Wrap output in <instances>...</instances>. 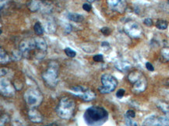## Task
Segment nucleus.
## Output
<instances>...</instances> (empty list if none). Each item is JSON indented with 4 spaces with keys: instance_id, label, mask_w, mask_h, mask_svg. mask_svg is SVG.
<instances>
[{
    "instance_id": "29",
    "label": "nucleus",
    "mask_w": 169,
    "mask_h": 126,
    "mask_svg": "<svg viewBox=\"0 0 169 126\" xmlns=\"http://www.w3.org/2000/svg\"><path fill=\"white\" fill-rule=\"evenodd\" d=\"M94 61L97 62H101L103 61V55H96L94 56Z\"/></svg>"
},
{
    "instance_id": "16",
    "label": "nucleus",
    "mask_w": 169,
    "mask_h": 126,
    "mask_svg": "<svg viewBox=\"0 0 169 126\" xmlns=\"http://www.w3.org/2000/svg\"><path fill=\"white\" fill-rule=\"evenodd\" d=\"M115 67L121 72H126L131 68L130 63L127 61H118L115 63Z\"/></svg>"
},
{
    "instance_id": "18",
    "label": "nucleus",
    "mask_w": 169,
    "mask_h": 126,
    "mask_svg": "<svg viewBox=\"0 0 169 126\" xmlns=\"http://www.w3.org/2000/svg\"><path fill=\"white\" fill-rule=\"evenodd\" d=\"M156 28L159 30H166L167 28V22L164 20H158L156 23Z\"/></svg>"
},
{
    "instance_id": "4",
    "label": "nucleus",
    "mask_w": 169,
    "mask_h": 126,
    "mask_svg": "<svg viewBox=\"0 0 169 126\" xmlns=\"http://www.w3.org/2000/svg\"><path fill=\"white\" fill-rule=\"evenodd\" d=\"M24 99L28 106L31 108H35L41 104L43 100L41 93L38 90L34 88L28 89L24 94Z\"/></svg>"
},
{
    "instance_id": "15",
    "label": "nucleus",
    "mask_w": 169,
    "mask_h": 126,
    "mask_svg": "<svg viewBox=\"0 0 169 126\" xmlns=\"http://www.w3.org/2000/svg\"><path fill=\"white\" fill-rule=\"evenodd\" d=\"M143 76V74L139 71H133L132 72H130V75H129L128 79L130 80V82L131 83H135L137 80H140L141 77Z\"/></svg>"
},
{
    "instance_id": "8",
    "label": "nucleus",
    "mask_w": 169,
    "mask_h": 126,
    "mask_svg": "<svg viewBox=\"0 0 169 126\" xmlns=\"http://www.w3.org/2000/svg\"><path fill=\"white\" fill-rule=\"evenodd\" d=\"M20 51L22 55L26 58H29L31 55V51L37 49L36 44L34 39H26L20 43Z\"/></svg>"
},
{
    "instance_id": "23",
    "label": "nucleus",
    "mask_w": 169,
    "mask_h": 126,
    "mask_svg": "<svg viewBox=\"0 0 169 126\" xmlns=\"http://www.w3.org/2000/svg\"><path fill=\"white\" fill-rule=\"evenodd\" d=\"M161 55L165 61H169V48H164L161 50Z\"/></svg>"
},
{
    "instance_id": "26",
    "label": "nucleus",
    "mask_w": 169,
    "mask_h": 126,
    "mask_svg": "<svg viewBox=\"0 0 169 126\" xmlns=\"http://www.w3.org/2000/svg\"><path fill=\"white\" fill-rule=\"evenodd\" d=\"M126 124L129 126H137V123L135 122L134 121H133V119L130 118L126 117Z\"/></svg>"
},
{
    "instance_id": "11",
    "label": "nucleus",
    "mask_w": 169,
    "mask_h": 126,
    "mask_svg": "<svg viewBox=\"0 0 169 126\" xmlns=\"http://www.w3.org/2000/svg\"><path fill=\"white\" fill-rule=\"evenodd\" d=\"M147 87V80H146L145 77L143 76L140 80H137L135 83H133V93H135V94H140V93L144 92V91H145Z\"/></svg>"
},
{
    "instance_id": "21",
    "label": "nucleus",
    "mask_w": 169,
    "mask_h": 126,
    "mask_svg": "<svg viewBox=\"0 0 169 126\" xmlns=\"http://www.w3.org/2000/svg\"><path fill=\"white\" fill-rule=\"evenodd\" d=\"M9 61L10 58L7 55V53L2 48H1V64H6Z\"/></svg>"
},
{
    "instance_id": "33",
    "label": "nucleus",
    "mask_w": 169,
    "mask_h": 126,
    "mask_svg": "<svg viewBox=\"0 0 169 126\" xmlns=\"http://www.w3.org/2000/svg\"><path fill=\"white\" fill-rule=\"evenodd\" d=\"M44 126H58V125H57L56 123H51V124H47V125H44Z\"/></svg>"
},
{
    "instance_id": "31",
    "label": "nucleus",
    "mask_w": 169,
    "mask_h": 126,
    "mask_svg": "<svg viewBox=\"0 0 169 126\" xmlns=\"http://www.w3.org/2000/svg\"><path fill=\"white\" fill-rule=\"evenodd\" d=\"M83 9L87 12H90L91 10V6L88 3H84L83 5Z\"/></svg>"
},
{
    "instance_id": "7",
    "label": "nucleus",
    "mask_w": 169,
    "mask_h": 126,
    "mask_svg": "<svg viewBox=\"0 0 169 126\" xmlns=\"http://www.w3.org/2000/svg\"><path fill=\"white\" fill-rule=\"evenodd\" d=\"M124 30H125V32L133 38H139L143 33V29L140 26V24H137V22H134V21L127 22L124 26Z\"/></svg>"
},
{
    "instance_id": "32",
    "label": "nucleus",
    "mask_w": 169,
    "mask_h": 126,
    "mask_svg": "<svg viewBox=\"0 0 169 126\" xmlns=\"http://www.w3.org/2000/svg\"><path fill=\"white\" fill-rule=\"evenodd\" d=\"M146 68L150 72H153L154 70V67L153 66V65L150 62H147L146 63Z\"/></svg>"
},
{
    "instance_id": "19",
    "label": "nucleus",
    "mask_w": 169,
    "mask_h": 126,
    "mask_svg": "<svg viewBox=\"0 0 169 126\" xmlns=\"http://www.w3.org/2000/svg\"><path fill=\"white\" fill-rule=\"evenodd\" d=\"M34 30L35 34H36L38 36L42 35L43 33H44V29H43L42 26H41V24H40L39 22H37L36 24H34Z\"/></svg>"
},
{
    "instance_id": "17",
    "label": "nucleus",
    "mask_w": 169,
    "mask_h": 126,
    "mask_svg": "<svg viewBox=\"0 0 169 126\" xmlns=\"http://www.w3.org/2000/svg\"><path fill=\"white\" fill-rule=\"evenodd\" d=\"M68 18L70 20L74 21V22H82L84 20V17L81 14L78 13H69L68 15Z\"/></svg>"
},
{
    "instance_id": "30",
    "label": "nucleus",
    "mask_w": 169,
    "mask_h": 126,
    "mask_svg": "<svg viewBox=\"0 0 169 126\" xmlns=\"http://www.w3.org/2000/svg\"><path fill=\"white\" fill-rule=\"evenodd\" d=\"M144 23L146 26H148V27H151L153 25L152 20L150 19V18H147V19L144 20Z\"/></svg>"
},
{
    "instance_id": "22",
    "label": "nucleus",
    "mask_w": 169,
    "mask_h": 126,
    "mask_svg": "<svg viewBox=\"0 0 169 126\" xmlns=\"http://www.w3.org/2000/svg\"><path fill=\"white\" fill-rule=\"evenodd\" d=\"M157 107H158V108H160L163 112H169V104L164 102V101H160V102L157 104Z\"/></svg>"
},
{
    "instance_id": "25",
    "label": "nucleus",
    "mask_w": 169,
    "mask_h": 126,
    "mask_svg": "<svg viewBox=\"0 0 169 126\" xmlns=\"http://www.w3.org/2000/svg\"><path fill=\"white\" fill-rule=\"evenodd\" d=\"M126 117L130 118H134L136 117L135 111H133V110H128L126 111Z\"/></svg>"
},
{
    "instance_id": "13",
    "label": "nucleus",
    "mask_w": 169,
    "mask_h": 126,
    "mask_svg": "<svg viewBox=\"0 0 169 126\" xmlns=\"http://www.w3.org/2000/svg\"><path fill=\"white\" fill-rule=\"evenodd\" d=\"M143 126H160V118L154 115L150 116L144 121Z\"/></svg>"
},
{
    "instance_id": "28",
    "label": "nucleus",
    "mask_w": 169,
    "mask_h": 126,
    "mask_svg": "<svg viewBox=\"0 0 169 126\" xmlns=\"http://www.w3.org/2000/svg\"><path fill=\"white\" fill-rule=\"evenodd\" d=\"M125 92L126 91L124 89H119L116 93V97H118V98H122L125 94Z\"/></svg>"
},
{
    "instance_id": "3",
    "label": "nucleus",
    "mask_w": 169,
    "mask_h": 126,
    "mask_svg": "<svg viewBox=\"0 0 169 126\" xmlns=\"http://www.w3.org/2000/svg\"><path fill=\"white\" fill-rule=\"evenodd\" d=\"M58 65L55 61L49 63L48 69L42 75V78L48 87H55L58 83Z\"/></svg>"
},
{
    "instance_id": "1",
    "label": "nucleus",
    "mask_w": 169,
    "mask_h": 126,
    "mask_svg": "<svg viewBox=\"0 0 169 126\" xmlns=\"http://www.w3.org/2000/svg\"><path fill=\"white\" fill-rule=\"evenodd\" d=\"M108 114L104 108L101 107H89L85 111L84 118L89 126H100L108 119Z\"/></svg>"
},
{
    "instance_id": "12",
    "label": "nucleus",
    "mask_w": 169,
    "mask_h": 126,
    "mask_svg": "<svg viewBox=\"0 0 169 126\" xmlns=\"http://www.w3.org/2000/svg\"><path fill=\"white\" fill-rule=\"evenodd\" d=\"M28 116L30 120L34 123H41L43 121L42 115L36 108H31L28 111Z\"/></svg>"
},
{
    "instance_id": "10",
    "label": "nucleus",
    "mask_w": 169,
    "mask_h": 126,
    "mask_svg": "<svg viewBox=\"0 0 169 126\" xmlns=\"http://www.w3.org/2000/svg\"><path fill=\"white\" fill-rule=\"evenodd\" d=\"M1 93L2 95L6 97H10L14 94V90L13 86L6 79L1 80Z\"/></svg>"
},
{
    "instance_id": "5",
    "label": "nucleus",
    "mask_w": 169,
    "mask_h": 126,
    "mask_svg": "<svg viewBox=\"0 0 169 126\" xmlns=\"http://www.w3.org/2000/svg\"><path fill=\"white\" fill-rule=\"evenodd\" d=\"M101 83L102 87L99 88V91L101 94H109L115 90L118 82L113 76L108 74H104L101 76Z\"/></svg>"
},
{
    "instance_id": "24",
    "label": "nucleus",
    "mask_w": 169,
    "mask_h": 126,
    "mask_svg": "<svg viewBox=\"0 0 169 126\" xmlns=\"http://www.w3.org/2000/svg\"><path fill=\"white\" fill-rule=\"evenodd\" d=\"M65 53L66 54V55L68 57H69V58H74V57L76 56V55H77V53H76V51H74V50L71 49L70 48H66L65 49Z\"/></svg>"
},
{
    "instance_id": "34",
    "label": "nucleus",
    "mask_w": 169,
    "mask_h": 126,
    "mask_svg": "<svg viewBox=\"0 0 169 126\" xmlns=\"http://www.w3.org/2000/svg\"><path fill=\"white\" fill-rule=\"evenodd\" d=\"M89 2H95V1H97V0H87Z\"/></svg>"
},
{
    "instance_id": "20",
    "label": "nucleus",
    "mask_w": 169,
    "mask_h": 126,
    "mask_svg": "<svg viewBox=\"0 0 169 126\" xmlns=\"http://www.w3.org/2000/svg\"><path fill=\"white\" fill-rule=\"evenodd\" d=\"M45 30H46V31H48V33H55V30H56V27H55V23H53L52 21H48V23H46Z\"/></svg>"
},
{
    "instance_id": "27",
    "label": "nucleus",
    "mask_w": 169,
    "mask_h": 126,
    "mask_svg": "<svg viewBox=\"0 0 169 126\" xmlns=\"http://www.w3.org/2000/svg\"><path fill=\"white\" fill-rule=\"evenodd\" d=\"M101 33H102V34H104V35H105V36H108V35H109L110 34H111V30H110L108 28H101Z\"/></svg>"
},
{
    "instance_id": "14",
    "label": "nucleus",
    "mask_w": 169,
    "mask_h": 126,
    "mask_svg": "<svg viewBox=\"0 0 169 126\" xmlns=\"http://www.w3.org/2000/svg\"><path fill=\"white\" fill-rule=\"evenodd\" d=\"M43 2L41 0H31L28 4V7L31 12H36L41 9Z\"/></svg>"
},
{
    "instance_id": "2",
    "label": "nucleus",
    "mask_w": 169,
    "mask_h": 126,
    "mask_svg": "<svg viewBox=\"0 0 169 126\" xmlns=\"http://www.w3.org/2000/svg\"><path fill=\"white\" fill-rule=\"evenodd\" d=\"M76 104L72 98L69 97H62L57 107V114L62 119H69L73 115Z\"/></svg>"
},
{
    "instance_id": "6",
    "label": "nucleus",
    "mask_w": 169,
    "mask_h": 126,
    "mask_svg": "<svg viewBox=\"0 0 169 126\" xmlns=\"http://www.w3.org/2000/svg\"><path fill=\"white\" fill-rule=\"evenodd\" d=\"M73 92L74 93V95L81 97L84 101H91L95 98L96 95L92 91L86 88V87L77 86V87H73L71 88Z\"/></svg>"
},
{
    "instance_id": "35",
    "label": "nucleus",
    "mask_w": 169,
    "mask_h": 126,
    "mask_svg": "<svg viewBox=\"0 0 169 126\" xmlns=\"http://www.w3.org/2000/svg\"><path fill=\"white\" fill-rule=\"evenodd\" d=\"M167 1H168V2H169V0H167Z\"/></svg>"
},
{
    "instance_id": "9",
    "label": "nucleus",
    "mask_w": 169,
    "mask_h": 126,
    "mask_svg": "<svg viewBox=\"0 0 169 126\" xmlns=\"http://www.w3.org/2000/svg\"><path fill=\"white\" fill-rule=\"evenodd\" d=\"M107 3L111 9L119 13H123L126 9V0H107Z\"/></svg>"
}]
</instances>
